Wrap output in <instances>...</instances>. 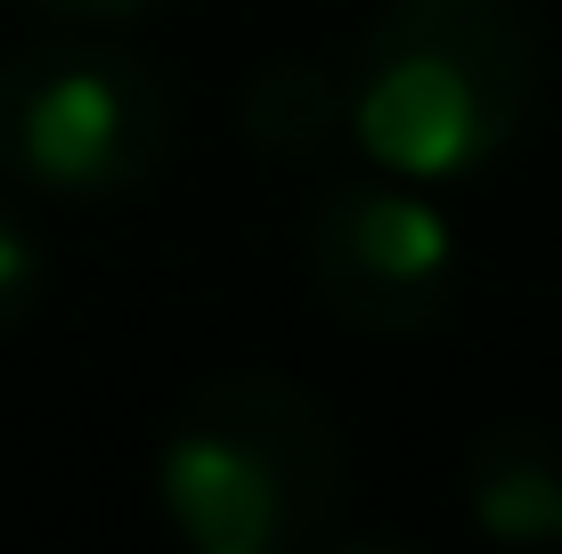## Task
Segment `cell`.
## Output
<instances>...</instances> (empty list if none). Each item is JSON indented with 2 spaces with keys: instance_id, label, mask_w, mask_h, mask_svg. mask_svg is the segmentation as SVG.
<instances>
[{
  "instance_id": "obj_8",
  "label": "cell",
  "mask_w": 562,
  "mask_h": 554,
  "mask_svg": "<svg viewBox=\"0 0 562 554\" xmlns=\"http://www.w3.org/2000/svg\"><path fill=\"white\" fill-rule=\"evenodd\" d=\"M33 9L66 16V25H123V16H147L155 0H33Z\"/></svg>"
},
{
  "instance_id": "obj_4",
  "label": "cell",
  "mask_w": 562,
  "mask_h": 554,
  "mask_svg": "<svg viewBox=\"0 0 562 554\" xmlns=\"http://www.w3.org/2000/svg\"><path fill=\"white\" fill-rule=\"evenodd\" d=\"M310 294L359 335H432L457 294V237L416 180H335L302 221Z\"/></svg>"
},
{
  "instance_id": "obj_3",
  "label": "cell",
  "mask_w": 562,
  "mask_h": 554,
  "mask_svg": "<svg viewBox=\"0 0 562 554\" xmlns=\"http://www.w3.org/2000/svg\"><path fill=\"white\" fill-rule=\"evenodd\" d=\"M171 156V90L99 33H49L0 66V171L42 196H123Z\"/></svg>"
},
{
  "instance_id": "obj_1",
  "label": "cell",
  "mask_w": 562,
  "mask_h": 554,
  "mask_svg": "<svg viewBox=\"0 0 562 554\" xmlns=\"http://www.w3.org/2000/svg\"><path fill=\"white\" fill-rule=\"evenodd\" d=\"M538 42L514 0H392L342 74L351 139L392 180H473L521 139Z\"/></svg>"
},
{
  "instance_id": "obj_5",
  "label": "cell",
  "mask_w": 562,
  "mask_h": 554,
  "mask_svg": "<svg viewBox=\"0 0 562 554\" xmlns=\"http://www.w3.org/2000/svg\"><path fill=\"white\" fill-rule=\"evenodd\" d=\"M464 506L506 546H562V432L490 425L464 465Z\"/></svg>"
},
{
  "instance_id": "obj_6",
  "label": "cell",
  "mask_w": 562,
  "mask_h": 554,
  "mask_svg": "<svg viewBox=\"0 0 562 554\" xmlns=\"http://www.w3.org/2000/svg\"><path fill=\"white\" fill-rule=\"evenodd\" d=\"M237 131L269 163L326 156V147L351 131V114H342V74H326V66H261L254 82L237 90Z\"/></svg>"
},
{
  "instance_id": "obj_7",
  "label": "cell",
  "mask_w": 562,
  "mask_h": 554,
  "mask_svg": "<svg viewBox=\"0 0 562 554\" xmlns=\"http://www.w3.org/2000/svg\"><path fill=\"white\" fill-rule=\"evenodd\" d=\"M42 285H49V253H42V237H33L25 221L0 204V335L9 327H25L33 310H42Z\"/></svg>"
},
{
  "instance_id": "obj_2",
  "label": "cell",
  "mask_w": 562,
  "mask_h": 554,
  "mask_svg": "<svg viewBox=\"0 0 562 554\" xmlns=\"http://www.w3.org/2000/svg\"><path fill=\"white\" fill-rule=\"evenodd\" d=\"M155 498L196 554L310 546L342 506V432L285 375H212L155 449Z\"/></svg>"
}]
</instances>
